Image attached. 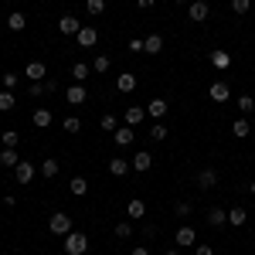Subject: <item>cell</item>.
<instances>
[{"label": "cell", "instance_id": "cell-6", "mask_svg": "<svg viewBox=\"0 0 255 255\" xmlns=\"http://www.w3.org/2000/svg\"><path fill=\"white\" fill-rule=\"evenodd\" d=\"M58 31L65 34V38H75V34L82 31V20H79V17H72V14H65V17L58 20Z\"/></svg>", "mask_w": 255, "mask_h": 255}, {"label": "cell", "instance_id": "cell-9", "mask_svg": "<svg viewBox=\"0 0 255 255\" xmlns=\"http://www.w3.org/2000/svg\"><path fill=\"white\" fill-rule=\"evenodd\" d=\"M208 96L215 99V102H228V99H232V89H228V82H211V89H208Z\"/></svg>", "mask_w": 255, "mask_h": 255}, {"label": "cell", "instance_id": "cell-41", "mask_svg": "<svg viewBox=\"0 0 255 255\" xmlns=\"http://www.w3.org/2000/svg\"><path fill=\"white\" fill-rule=\"evenodd\" d=\"M27 92H31V99H38V96H48V92H44V82H31V89H27Z\"/></svg>", "mask_w": 255, "mask_h": 255}, {"label": "cell", "instance_id": "cell-15", "mask_svg": "<svg viewBox=\"0 0 255 255\" xmlns=\"http://www.w3.org/2000/svg\"><path fill=\"white\" fill-rule=\"evenodd\" d=\"M211 65H215L218 72H228V68H232V55L218 48V51H211Z\"/></svg>", "mask_w": 255, "mask_h": 255}, {"label": "cell", "instance_id": "cell-29", "mask_svg": "<svg viewBox=\"0 0 255 255\" xmlns=\"http://www.w3.org/2000/svg\"><path fill=\"white\" fill-rule=\"evenodd\" d=\"M235 102H238V113H242V116H252L255 113V99L252 96H238Z\"/></svg>", "mask_w": 255, "mask_h": 255}, {"label": "cell", "instance_id": "cell-49", "mask_svg": "<svg viewBox=\"0 0 255 255\" xmlns=\"http://www.w3.org/2000/svg\"><path fill=\"white\" fill-rule=\"evenodd\" d=\"M163 255H180V252H163Z\"/></svg>", "mask_w": 255, "mask_h": 255}, {"label": "cell", "instance_id": "cell-22", "mask_svg": "<svg viewBox=\"0 0 255 255\" xmlns=\"http://www.w3.org/2000/svg\"><path fill=\"white\" fill-rule=\"evenodd\" d=\"M89 75H92V65H85V61H75V65H72V79L79 82V85L89 79Z\"/></svg>", "mask_w": 255, "mask_h": 255}, {"label": "cell", "instance_id": "cell-37", "mask_svg": "<svg viewBox=\"0 0 255 255\" xmlns=\"http://www.w3.org/2000/svg\"><path fill=\"white\" fill-rule=\"evenodd\" d=\"M99 126H102V129H109V133H116V126H119V123H116V116H109V113H106V116L99 119Z\"/></svg>", "mask_w": 255, "mask_h": 255}, {"label": "cell", "instance_id": "cell-10", "mask_svg": "<svg viewBox=\"0 0 255 255\" xmlns=\"http://www.w3.org/2000/svg\"><path fill=\"white\" fill-rule=\"evenodd\" d=\"M24 75H27L31 82H44V75H48V65H44V61H27Z\"/></svg>", "mask_w": 255, "mask_h": 255}, {"label": "cell", "instance_id": "cell-5", "mask_svg": "<svg viewBox=\"0 0 255 255\" xmlns=\"http://www.w3.org/2000/svg\"><path fill=\"white\" fill-rule=\"evenodd\" d=\"M65 99H68V106H85V102H89V92H85V85L75 82V85L65 89Z\"/></svg>", "mask_w": 255, "mask_h": 255}, {"label": "cell", "instance_id": "cell-34", "mask_svg": "<svg viewBox=\"0 0 255 255\" xmlns=\"http://www.w3.org/2000/svg\"><path fill=\"white\" fill-rule=\"evenodd\" d=\"M150 139H157V143H163V139H167V126H163L160 119L150 126Z\"/></svg>", "mask_w": 255, "mask_h": 255}, {"label": "cell", "instance_id": "cell-31", "mask_svg": "<svg viewBox=\"0 0 255 255\" xmlns=\"http://www.w3.org/2000/svg\"><path fill=\"white\" fill-rule=\"evenodd\" d=\"M14 106H17V99H14V92H7V89H3V92H0V113H10Z\"/></svg>", "mask_w": 255, "mask_h": 255}, {"label": "cell", "instance_id": "cell-24", "mask_svg": "<svg viewBox=\"0 0 255 255\" xmlns=\"http://www.w3.org/2000/svg\"><path fill=\"white\" fill-rule=\"evenodd\" d=\"M31 119H34V126H38V129H48L55 116H51V109H34V116H31Z\"/></svg>", "mask_w": 255, "mask_h": 255}, {"label": "cell", "instance_id": "cell-30", "mask_svg": "<svg viewBox=\"0 0 255 255\" xmlns=\"http://www.w3.org/2000/svg\"><path fill=\"white\" fill-rule=\"evenodd\" d=\"M68 187H72V194H75V197H82L85 191H89V180H85V177H72Z\"/></svg>", "mask_w": 255, "mask_h": 255}, {"label": "cell", "instance_id": "cell-14", "mask_svg": "<svg viewBox=\"0 0 255 255\" xmlns=\"http://www.w3.org/2000/svg\"><path fill=\"white\" fill-rule=\"evenodd\" d=\"M167 109H170V106H167L163 99H150V102H146V116H153V119H163Z\"/></svg>", "mask_w": 255, "mask_h": 255}, {"label": "cell", "instance_id": "cell-13", "mask_svg": "<svg viewBox=\"0 0 255 255\" xmlns=\"http://www.w3.org/2000/svg\"><path fill=\"white\" fill-rule=\"evenodd\" d=\"M17 163H20V157H17V150H14V146H3V150H0V167L14 170Z\"/></svg>", "mask_w": 255, "mask_h": 255}, {"label": "cell", "instance_id": "cell-17", "mask_svg": "<svg viewBox=\"0 0 255 255\" xmlns=\"http://www.w3.org/2000/svg\"><path fill=\"white\" fill-rule=\"evenodd\" d=\"M129 167H133V163H129V160H123V157L109 160V174H113V177H126V174H129Z\"/></svg>", "mask_w": 255, "mask_h": 255}, {"label": "cell", "instance_id": "cell-23", "mask_svg": "<svg viewBox=\"0 0 255 255\" xmlns=\"http://www.w3.org/2000/svg\"><path fill=\"white\" fill-rule=\"evenodd\" d=\"M232 133H235L238 139H245L249 133H252V126H249V116H238L235 123H232Z\"/></svg>", "mask_w": 255, "mask_h": 255}, {"label": "cell", "instance_id": "cell-44", "mask_svg": "<svg viewBox=\"0 0 255 255\" xmlns=\"http://www.w3.org/2000/svg\"><path fill=\"white\" fill-rule=\"evenodd\" d=\"M194 255H215L211 245H194Z\"/></svg>", "mask_w": 255, "mask_h": 255}, {"label": "cell", "instance_id": "cell-38", "mask_svg": "<svg viewBox=\"0 0 255 255\" xmlns=\"http://www.w3.org/2000/svg\"><path fill=\"white\" fill-rule=\"evenodd\" d=\"M249 7H252V0H232V10L235 14H249Z\"/></svg>", "mask_w": 255, "mask_h": 255}, {"label": "cell", "instance_id": "cell-16", "mask_svg": "<svg viewBox=\"0 0 255 255\" xmlns=\"http://www.w3.org/2000/svg\"><path fill=\"white\" fill-rule=\"evenodd\" d=\"M113 139H116V146H119V150H126V146H133L136 133H133V129L126 126V129H116V133H113Z\"/></svg>", "mask_w": 255, "mask_h": 255}, {"label": "cell", "instance_id": "cell-19", "mask_svg": "<svg viewBox=\"0 0 255 255\" xmlns=\"http://www.w3.org/2000/svg\"><path fill=\"white\" fill-rule=\"evenodd\" d=\"M143 119H146V109L143 106H129L126 109V126H139Z\"/></svg>", "mask_w": 255, "mask_h": 255}, {"label": "cell", "instance_id": "cell-8", "mask_svg": "<svg viewBox=\"0 0 255 255\" xmlns=\"http://www.w3.org/2000/svg\"><path fill=\"white\" fill-rule=\"evenodd\" d=\"M14 177H17V184H31L34 180V163L31 160H20L17 167H14Z\"/></svg>", "mask_w": 255, "mask_h": 255}, {"label": "cell", "instance_id": "cell-4", "mask_svg": "<svg viewBox=\"0 0 255 255\" xmlns=\"http://www.w3.org/2000/svg\"><path fill=\"white\" fill-rule=\"evenodd\" d=\"M187 17L197 20V24H204V20L211 17V7H208L204 0H191V7H187Z\"/></svg>", "mask_w": 255, "mask_h": 255}, {"label": "cell", "instance_id": "cell-46", "mask_svg": "<svg viewBox=\"0 0 255 255\" xmlns=\"http://www.w3.org/2000/svg\"><path fill=\"white\" fill-rule=\"evenodd\" d=\"M153 3H157V0H136V7H139V10H150Z\"/></svg>", "mask_w": 255, "mask_h": 255}, {"label": "cell", "instance_id": "cell-33", "mask_svg": "<svg viewBox=\"0 0 255 255\" xmlns=\"http://www.w3.org/2000/svg\"><path fill=\"white\" fill-rule=\"evenodd\" d=\"M92 72H96V75L109 72V55H96V58H92Z\"/></svg>", "mask_w": 255, "mask_h": 255}, {"label": "cell", "instance_id": "cell-7", "mask_svg": "<svg viewBox=\"0 0 255 255\" xmlns=\"http://www.w3.org/2000/svg\"><path fill=\"white\" fill-rule=\"evenodd\" d=\"M174 242H177V245H180V249H191V245H194V242H197V232H194V228H191V225H184V228H177Z\"/></svg>", "mask_w": 255, "mask_h": 255}, {"label": "cell", "instance_id": "cell-2", "mask_svg": "<svg viewBox=\"0 0 255 255\" xmlns=\"http://www.w3.org/2000/svg\"><path fill=\"white\" fill-rule=\"evenodd\" d=\"M85 249H89V238L82 232H68L65 235V255H85Z\"/></svg>", "mask_w": 255, "mask_h": 255}, {"label": "cell", "instance_id": "cell-27", "mask_svg": "<svg viewBox=\"0 0 255 255\" xmlns=\"http://www.w3.org/2000/svg\"><path fill=\"white\" fill-rule=\"evenodd\" d=\"M7 27H10V31H24V27H27V17H24L20 10H10V17H7Z\"/></svg>", "mask_w": 255, "mask_h": 255}, {"label": "cell", "instance_id": "cell-48", "mask_svg": "<svg viewBox=\"0 0 255 255\" xmlns=\"http://www.w3.org/2000/svg\"><path fill=\"white\" fill-rule=\"evenodd\" d=\"M249 191H252V194H255V180H252V184H249Z\"/></svg>", "mask_w": 255, "mask_h": 255}, {"label": "cell", "instance_id": "cell-21", "mask_svg": "<svg viewBox=\"0 0 255 255\" xmlns=\"http://www.w3.org/2000/svg\"><path fill=\"white\" fill-rule=\"evenodd\" d=\"M225 221H228V211L225 208H208V225L211 228H221Z\"/></svg>", "mask_w": 255, "mask_h": 255}, {"label": "cell", "instance_id": "cell-39", "mask_svg": "<svg viewBox=\"0 0 255 255\" xmlns=\"http://www.w3.org/2000/svg\"><path fill=\"white\" fill-rule=\"evenodd\" d=\"M79 129H82V119H75V116L65 119V133H79Z\"/></svg>", "mask_w": 255, "mask_h": 255}, {"label": "cell", "instance_id": "cell-35", "mask_svg": "<svg viewBox=\"0 0 255 255\" xmlns=\"http://www.w3.org/2000/svg\"><path fill=\"white\" fill-rule=\"evenodd\" d=\"M17 129H3V133H0V143H3V146H14V150H17Z\"/></svg>", "mask_w": 255, "mask_h": 255}, {"label": "cell", "instance_id": "cell-47", "mask_svg": "<svg viewBox=\"0 0 255 255\" xmlns=\"http://www.w3.org/2000/svg\"><path fill=\"white\" fill-rule=\"evenodd\" d=\"M129 255H150V249H143V245H136V249H133Z\"/></svg>", "mask_w": 255, "mask_h": 255}, {"label": "cell", "instance_id": "cell-45", "mask_svg": "<svg viewBox=\"0 0 255 255\" xmlns=\"http://www.w3.org/2000/svg\"><path fill=\"white\" fill-rule=\"evenodd\" d=\"M44 92H48V96H51V92H58V82L48 79V82H44Z\"/></svg>", "mask_w": 255, "mask_h": 255}, {"label": "cell", "instance_id": "cell-43", "mask_svg": "<svg viewBox=\"0 0 255 255\" xmlns=\"http://www.w3.org/2000/svg\"><path fill=\"white\" fill-rule=\"evenodd\" d=\"M174 215L187 218V215H191V204H187V201H180V204H177V208H174Z\"/></svg>", "mask_w": 255, "mask_h": 255}, {"label": "cell", "instance_id": "cell-12", "mask_svg": "<svg viewBox=\"0 0 255 255\" xmlns=\"http://www.w3.org/2000/svg\"><path fill=\"white\" fill-rule=\"evenodd\" d=\"M215 184H218V170H211V167H204V170L197 174V187H201V191H211Z\"/></svg>", "mask_w": 255, "mask_h": 255}, {"label": "cell", "instance_id": "cell-32", "mask_svg": "<svg viewBox=\"0 0 255 255\" xmlns=\"http://www.w3.org/2000/svg\"><path fill=\"white\" fill-rule=\"evenodd\" d=\"M85 10H89V17L106 14V0H85Z\"/></svg>", "mask_w": 255, "mask_h": 255}, {"label": "cell", "instance_id": "cell-1", "mask_svg": "<svg viewBox=\"0 0 255 255\" xmlns=\"http://www.w3.org/2000/svg\"><path fill=\"white\" fill-rule=\"evenodd\" d=\"M48 228H51V235H68V232H75V228H72V215H68V211H55V215L48 218Z\"/></svg>", "mask_w": 255, "mask_h": 255}, {"label": "cell", "instance_id": "cell-40", "mask_svg": "<svg viewBox=\"0 0 255 255\" xmlns=\"http://www.w3.org/2000/svg\"><path fill=\"white\" fill-rule=\"evenodd\" d=\"M17 79H20V75H14V72H7V75H3V89H7V92H14V85H17Z\"/></svg>", "mask_w": 255, "mask_h": 255}, {"label": "cell", "instance_id": "cell-18", "mask_svg": "<svg viewBox=\"0 0 255 255\" xmlns=\"http://www.w3.org/2000/svg\"><path fill=\"white\" fill-rule=\"evenodd\" d=\"M58 160L55 157H48V160H41V177H44V180H55V177H58Z\"/></svg>", "mask_w": 255, "mask_h": 255}, {"label": "cell", "instance_id": "cell-50", "mask_svg": "<svg viewBox=\"0 0 255 255\" xmlns=\"http://www.w3.org/2000/svg\"><path fill=\"white\" fill-rule=\"evenodd\" d=\"M177 3H191V0H177Z\"/></svg>", "mask_w": 255, "mask_h": 255}, {"label": "cell", "instance_id": "cell-26", "mask_svg": "<svg viewBox=\"0 0 255 255\" xmlns=\"http://www.w3.org/2000/svg\"><path fill=\"white\" fill-rule=\"evenodd\" d=\"M143 48H146V55H160L163 51V38L160 34H150V38L143 41Z\"/></svg>", "mask_w": 255, "mask_h": 255}, {"label": "cell", "instance_id": "cell-25", "mask_svg": "<svg viewBox=\"0 0 255 255\" xmlns=\"http://www.w3.org/2000/svg\"><path fill=\"white\" fill-rule=\"evenodd\" d=\"M116 89L123 92V96H129V92L136 89V75H119V79H116Z\"/></svg>", "mask_w": 255, "mask_h": 255}, {"label": "cell", "instance_id": "cell-42", "mask_svg": "<svg viewBox=\"0 0 255 255\" xmlns=\"http://www.w3.org/2000/svg\"><path fill=\"white\" fill-rule=\"evenodd\" d=\"M129 51H133V55H143V51H146V48H143V38H133V41H129Z\"/></svg>", "mask_w": 255, "mask_h": 255}, {"label": "cell", "instance_id": "cell-11", "mask_svg": "<svg viewBox=\"0 0 255 255\" xmlns=\"http://www.w3.org/2000/svg\"><path fill=\"white\" fill-rule=\"evenodd\" d=\"M129 163H133V170H136V174H146V170L153 167V157H150L146 150H139V153H133V160H129Z\"/></svg>", "mask_w": 255, "mask_h": 255}, {"label": "cell", "instance_id": "cell-20", "mask_svg": "<svg viewBox=\"0 0 255 255\" xmlns=\"http://www.w3.org/2000/svg\"><path fill=\"white\" fill-rule=\"evenodd\" d=\"M126 215L133 218V221H139V218H146V204H143L139 197H133V201L126 204Z\"/></svg>", "mask_w": 255, "mask_h": 255}, {"label": "cell", "instance_id": "cell-28", "mask_svg": "<svg viewBox=\"0 0 255 255\" xmlns=\"http://www.w3.org/2000/svg\"><path fill=\"white\" fill-rule=\"evenodd\" d=\"M245 221H249V211H245V208H232V211H228V225H235V228H242Z\"/></svg>", "mask_w": 255, "mask_h": 255}, {"label": "cell", "instance_id": "cell-36", "mask_svg": "<svg viewBox=\"0 0 255 255\" xmlns=\"http://www.w3.org/2000/svg\"><path fill=\"white\" fill-rule=\"evenodd\" d=\"M133 235V221H119L116 225V238H129Z\"/></svg>", "mask_w": 255, "mask_h": 255}, {"label": "cell", "instance_id": "cell-3", "mask_svg": "<svg viewBox=\"0 0 255 255\" xmlns=\"http://www.w3.org/2000/svg\"><path fill=\"white\" fill-rule=\"evenodd\" d=\"M75 44H79V48H96L99 44V31L92 27V24H82V31L75 34Z\"/></svg>", "mask_w": 255, "mask_h": 255}]
</instances>
